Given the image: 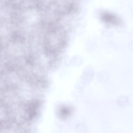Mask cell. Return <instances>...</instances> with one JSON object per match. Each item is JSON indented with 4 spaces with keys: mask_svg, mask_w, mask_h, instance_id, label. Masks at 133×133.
<instances>
[{
    "mask_svg": "<svg viewBox=\"0 0 133 133\" xmlns=\"http://www.w3.org/2000/svg\"><path fill=\"white\" fill-rule=\"evenodd\" d=\"M103 16L104 21L107 23L116 25H121L122 21L117 15L112 13L106 12Z\"/></svg>",
    "mask_w": 133,
    "mask_h": 133,
    "instance_id": "1",
    "label": "cell"
}]
</instances>
